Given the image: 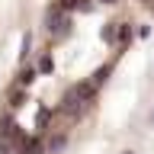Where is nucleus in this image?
<instances>
[{
	"mask_svg": "<svg viewBox=\"0 0 154 154\" xmlns=\"http://www.w3.org/2000/svg\"><path fill=\"white\" fill-rule=\"evenodd\" d=\"M64 144H67V135H64V132H58V135H51V138H48V151H51V154H58Z\"/></svg>",
	"mask_w": 154,
	"mask_h": 154,
	"instance_id": "f257e3e1",
	"label": "nucleus"
},
{
	"mask_svg": "<svg viewBox=\"0 0 154 154\" xmlns=\"http://www.w3.org/2000/svg\"><path fill=\"white\" fill-rule=\"evenodd\" d=\"M23 154H42V144L32 138V141H23Z\"/></svg>",
	"mask_w": 154,
	"mask_h": 154,
	"instance_id": "f03ea898",
	"label": "nucleus"
},
{
	"mask_svg": "<svg viewBox=\"0 0 154 154\" xmlns=\"http://www.w3.org/2000/svg\"><path fill=\"white\" fill-rule=\"evenodd\" d=\"M32 80H35V71H32V67H29V71H23V77H19V84H32Z\"/></svg>",
	"mask_w": 154,
	"mask_h": 154,
	"instance_id": "7ed1b4c3",
	"label": "nucleus"
},
{
	"mask_svg": "<svg viewBox=\"0 0 154 154\" xmlns=\"http://www.w3.org/2000/svg\"><path fill=\"white\" fill-rule=\"evenodd\" d=\"M0 154H13V141H10V138H7V141H0Z\"/></svg>",
	"mask_w": 154,
	"mask_h": 154,
	"instance_id": "20e7f679",
	"label": "nucleus"
},
{
	"mask_svg": "<svg viewBox=\"0 0 154 154\" xmlns=\"http://www.w3.org/2000/svg\"><path fill=\"white\" fill-rule=\"evenodd\" d=\"M10 106H13V109H16V106H23V90H16V93H13V103H10Z\"/></svg>",
	"mask_w": 154,
	"mask_h": 154,
	"instance_id": "39448f33",
	"label": "nucleus"
},
{
	"mask_svg": "<svg viewBox=\"0 0 154 154\" xmlns=\"http://www.w3.org/2000/svg\"><path fill=\"white\" fill-rule=\"evenodd\" d=\"M38 71H45V74H48V71H51V58H42V64H38Z\"/></svg>",
	"mask_w": 154,
	"mask_h": 154,
	"instance_id": "423d86ee",
	"label": "nucleus"
},
{
	"mask_svg": "<svg viewBox=\"0 0 154 154\" xmlns=\"http://www.w3.org/2000/svg\"><path fill=\"white\" fill-rule=\"evenodd\" d=\"M148 122H151V125H154V109H151V116H148Z\"/></svg>",
	"mask_w": 154,
	"mask_h": 154,
	"instance_id": "0eeeda50",
	"label": "nucleus"
},
{
	"mask_svg": "<svg viewBox=\"0 0 154 154\" xmlns=\"http://www.w3.org/2000/svg\"><path fill=\"white\" fill-rule=\"evenodd\" d=\"M119 154H132V151H119Z\"/></svg>",
	"mask_w": 154,
	"mask_h": 154,
	"instance_id": "6e6552de",
	"label": "nucleus"
}]
</instances>
